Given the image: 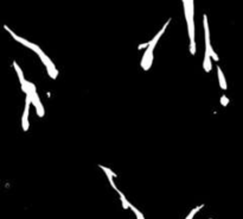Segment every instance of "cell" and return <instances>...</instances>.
<instances>
[{"mask_svg": "<svg viewBox=\"0 0 243 219\" xmlns=\"http://www.w3.org/2000/svg\"><path fill=\"white\" fill-rule=\"evenodd\" d=\"M28 116H29V107H25V112L23 114V129L24 131H28L29 129V123H28Z\"/></svg>", "mask_w": 243, "mask_h": 219, "instance_id": "3957f363", "label": "cell"}, {"mask_svg": "<svg viewBox=\"0 0 243 219\" xmlns=\"http://www.w3.org/2000/svg\"><path fill=\"white\" fill-rule=\"evenodd\" d=\"M117 193L120 194V199H121V201H122V205H123V209H128V207H129V202L127 201L126 197L123 195V193H122V192H120V190H117Z\"/></svg>", "mask_w": 243, "mask_h": 219, "instance_id": "5b68a950", "label": "cell"}, {"mask_svg": "<svg viewBox=\"0 0 243 219\" xmlns=\"http://www.w3.org/2000/svg\"><path fill=\"white\" fill-rule=\"evenodd\" d=\"M152 62H153V52L149 55V57H148V60H147V63H146V66H145V68L144 69L145 70H147L149 67H151V64H152Z\"/></svg>", "mask_w": 243, "mask_h": 219, "instance_id": "ba28073f", "label": "cell"}, {"mask_svg": "<svg viewBox=\"0 0 243 219\" xmlns=\"http://www.w3.org/2000/svg\"><path fill=\"white\" fill-rule=\"evenodd\" d=\"M204 69H205V71H210V70H211V62H210V51H209V50H206V51H205Z\"/></svg>", "mask_w": 243, "mask_h": 219, "instance_id": "7a4b0ae2", "label": "cell"}, {"mask_svg": "<svg viewBox=\"0 0 243 219\" xmlns=\"http://www.w3.org/2000/svg\"><path fill=\"white\" fill-rule=\"evenodd\" d=\"M217 73H218V78H219V83H221V87L223 88V90H226V85H225V80H224V76H223V73H222V70L219 67H217Z\"/></svg>", "mask_w": 243, "mask_h": 219, "instance_id": "277c9868", "label": "cell"}, {"mask_svg": "<svg viewBox=\"0 0 243 219\" xmlns=\"http://www.w3.org/2000/svg\"><path fill=\"white\" fill-rule=\"evenodd\" d=\"M190 51H191V54L194 55V52H196V43H194V40H191V44H190Z\"/></svg>", "mask_w": 243, "mask_h": 219, "instance_id": "9c48e42d", "label": "cell"}, {"mask_svg": "<svg viewBox=\"0 0 243 219\" xmlns=\"http://www.w3.org/2000/svg\"><path fill=\"white\" fill-rule=\"evenodd\" d=\"M222 105H224V106H225V105H226V104H228V102H229V99H228V98H226V97H225V95H223V97H222Z\"/></svg>", "mask_w": 243, "mask_h": 219, "instance_id": "30bf717a", "label": "cell"}, {"mask_svg": "<svg viewBox=\"0 0 243 219\" xmlns=\"http://www.w3.org/2000/svg\"><path fill=\"white\" fill-rule=\"evenodd\" d=\"M129 209H131L132 211H133V212H134V213H135V216H136V218H138V219H144V216H142V213H141V212H140L139 209H136L135 207H134V206H133V205L131 204V202H129Z\"/></svg>", "mask_w": 243, "mask_h": 219, "instance_id": "8992f818", "label": "cell"}, {"mask_svg": "<svg viewBox=\"0 0 243 219\" xmlns=\"http://www.w3.org/2000/svg\"><path fill=\"white\" fill-rule=\"evenodd\" d=\"M146 47H149V42H148V43H144V44H140V45H139V49H142V48H146Z\"/></svg>", "mask_w": 243, "mask_h": 219, "instance_id": "8fae6325", "label": "cell"}, {"mask_svg": "<svg viewBox=\"0 0 243 219\" xmlns=\"http://www.w3.org/2000/svg\"><path fill=\"white\" fill-rule=\"evenodd\" d=\"M4 28H5V29H6V30L9 31V32H10V35H11V36H12V37H13V38H14V40H17V42H19V43H21V44H23V45H25V47H28V48H30V49L35 50V51H36V52H37V54H38L39 51H40V48H39L38 45H36V44H33V43H31V42H29V40H24V38H21V37H19V36H17V35H16V33H14V32H13V31H12V30H10V29H9V28H7V26H6V25H5V26H4Z\"/></svg>", "mask_w": 243, "mask_h": 219, "instance_id": "6da1fadb", "label": "cell"}, {"mask_svg": "<svg viewBox=\"0 0 243 219\" xmlns=\"http://www.w3.org/2000/svg\"><path fill=\"white\" fill-rule=\"evenodd\" d=\"M100 168L103 170L106 174H107V176H116V174L114 173V171H112L110 169H108V168H106V167H103V166H100Z\"/></svg>", "mask_w": 243, "mask_h": 219, "instance_id": "52a82bcc", "label": "cell"}]
</instances>
